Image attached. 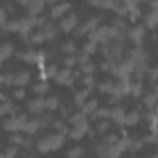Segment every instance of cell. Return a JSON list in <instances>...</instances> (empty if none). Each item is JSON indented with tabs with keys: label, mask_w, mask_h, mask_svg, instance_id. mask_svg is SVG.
<instances>
[{
	"label": "cell",
	"mask_w": 158,
	"mask_h": 158,
	"mask_svg": "<svg viewBox=\"0 0 158 158\" xmlns=\"http://www.w3.org/2000/svg\"><path fill=\"white\" fill-rule=\"evenodd\" d=\"M56 73H58V65H56V63H52V65L45 67V74H47V78H54V76H56Z\"/></svg>",
	"instance_id": "f35d334b"
},
{
	"label": "cell",
	"mask_w": 158,
	"mask_h": 158,
	"mask_svg": "<svg viewBox=\"0 0 158 158\" xmlns=\"http://www.w3.org/2000/svg\"><path fill=\"white\" fill-rule=\"evenodd\" d=\"M78 26V15L76 13H67V15H63L61 19H60V32H65V34H69V32H73L74 28Z\"/></svg>",
	"instance_id": "7a4b0ae2"
},
{
	"label": "cell",
	"mask_w": 158,
	"mask_h": 158,
	"mask_svg": "<svg viewBox=\"0 0 158 158\" xmlns=\"http://www.w3.org/2000/svg\"><path fill=\"white\" fill-rule=\"evenodd\" d=\"M149 4H151V10L156 11V8H158V2H156V0H149Z\"/></svg>",
	"instance_id": "c3c4849f"
},
{
	"label": "cell",
	"mask_w": 158,
	"mask_h": 158,
	"mask_svg": "<svg viewBox=\"0 0 158 158\" xmlns=\"http://www.w3.org/2000/svg\"><path fill=\"white\" fill-rule=\"evenodd\" d=\"M8 21V10L6 8H0V26H4Z\"/></svg>",
	"instance_id": "ee69618b"
},
{
	"label": "cell",
	"mask_w": 158,
	"mask_h": 158,
	"mask_svg": "<svg viewBox=\"0 0 158 158\" xmlns=\"http://www.w3.org/2000/svg\"><path fill=\"white\" fill-rule=\"evenodd\" d=\"M28 43H32V45H43V43H45V35H43V32L39 30V32H35V34H30Z\"/></svg>",
	"instance_id": "1f68e13d"
},
{
	"label": "cell",
	"mask_w": 158,
	"mask_h": 158,
	"mask_svg": "<svg viewBox=\"0 0 158 158\" xmlns=\"http://www.w3.org/2000/svg\"><path fill=\"white\" fill-rule=\"evenodd\" d=\"M86 61H89V54H86L84 50H82L80 54H76V63L82 65V63H86Z\"/></svg>",
	"instance_id": "7bdbcfd3"
},
{
	"label": "cell",
	"mask_w": 158,
	"mask_h": 158,
	"mask_svg": "<svg viewBox=\"0 0 158 158\" xmlns=\"http://www.w3.org/2000/svg\"><path fill=\"white\" fill-rule=\"evenodd\" d=\"M2 28V32H19L21 28V21L19 19H11V21H6L4 26H0Z\"/></svg>",
	"instance_id": "7402d4cb"
},
{
	"label": "cell",
	"mask_w": 158,
	"mask_h": 158,
	"mask_svg": "<svg viewBox=\"0 0 158 158\" xmlns=\"http://www.w3.org/2000/svg\"><path fill=\"white\" fill-rule=\"evenodd\" d=\"M74 65H76V54H67V56L63 58V67L73 69Z\"/></svg>",
	"instance_id": "8d00e7d4"
},
{
	"label": "cell",
	"mask_w": 158,
	"mask_h": 158,
	"mask_svg": "<svg viewBox=\"0 0 158 158\" xmlns=\"http://www.w3.org/2000/svg\"><path fill=\"white\" fill-rule=\"evenodd\" d=\"M71 10H73V8H71L69 2H58V4H54L52 10H50V19H52V21H60V19H61L63 15H67Z\"/></svg>",
	"instance_id": "8992f818"
},
{
	"label": "cell",
	"mask_w": 158,
	"mask_h": 158,
	"mask_svg": "<svg viewBox=\"0 0 158 158\" xmlns=\"http://www.w3.org/2000/svg\"><path fill=\"white\" fill-rule=\"evenodd\" d=\"M95 69H97V65H95V63H91V61H86V63H82V65H80L82 74H93V73H95Z\"/></svg>",
	"instance_id": "d590c367"
},
{
	"label": "cell",
	"mask_w": 158,
	"mask_h": 158,
	"mask_svg": "<svg viewBox=\"0 0 158 158\" xmlns=\"http://www.w3.org/2000/svg\"><path fill=\"white\" fill-rule=\"evenodd\" d=\"M17 154H19V149H17V145H11V147H8V149L4 151V156H6V158L17 156Z\"/></svg>",
	"instance_id": "b9f144b4"
},
{
	"label": "cell",
	"mask_w": 158,
	"mask_h": 158,
	"mask_svg": "<svg viewBox=\"0 0 158 158\" xmlns=\"http://www.w3.org/2000/svg\"><path fill=\"white\" fill-rule=\"evenodd\" d=\"M45 8V0H30L26 4V10H28V15H39Z\"/></svg>",
	"instance_id": "5bb4252c"
},
{
	"label": "cell",
	"mask_w": 158,
	"mask_h": 158,
	"mask_svg": "<svg viewBox=\"0 0 158 158\" xmlns=\"http://www.w3.org/2000/svg\"><path fill=\"white\" fill-rule=\"evenodd\" d=\"M156 17H158V13H156L154 10H151L147 15H143V24H145L147 28L154 30V28H156Z\"/></svg>",
	"instance_id": "ffe728a7"
},
{
	"label": "cell",
	"mask_w": 158,
	"mask_h": 158,
	"mask_svg": "<svg viewBox=\"0 0 158 158\" xmlns=\"http://www.w3.org/2000/svg\"><path fill=\"white\" fill-rule=\"evenodd\" d=\"M61 50H63V54H76V45H74V41H65V43L61 45Z\"/></svg>",
	"instance_id": "e575fe53"
},
{
	"label": "cell",
	"mask_w": 158,
	"mask_h": 158,
	"mask_svg": "<svg viewBox=\"0 0 158 158\" xmlns=\"http://www.w3.org/2000/svg\"><path fill=\"white\" fill-rule=\"evenodd\" d=\"M17 2H19V4H21V6H24V8H26V4H28V2H30V0H17Z\"/></svg>",
	"instance_id": "f907efd6"
},
{
	"label": "cell",
	"mask_w": 158,
	"mask_h": 158,
	"mask_svg": "<svg viewBox=\"0 0 158 158\" xmlns=\"http://www.w3.org/2000/svg\"><path fill=\"white\" fill-rule=\"evenodd\" d=\"M54 80H56V84H60V86H73L74 84V78H73V69H69V67H65V69H61V71H58L56 73V76H54Z\"/></svg>",
	"instance_id": "3957f363"
},
{
	"label": "cell",
	"mask_w": 158,
	"mask_h": 158,
	"mask_svg": "<svg viewBox=\"0 0 158 158\" xmlns=\"http://www.w3.org/2000/svg\"><path fill=\"white\" fill-rule=\"evenodd\" d=\"M47 125L39 119V117H35V119H28L26 123H24V128H23V132L24 134H28V136H34V134H37L41 128H45Z\"/></svg>",
	"instance_id": "ba28073f"
},
{
	"label": "cell",
	"mask_w": 158,
	"mask_h": 158,
	"mask_svg": "<svg viewBox=\"0 0 158 158\" xmlns=\"http://www.w3.org/2000/svg\"><path fill=\"white\" fill-rule=\"evenodd\" d=\"M23 141H24V136H23L21 132H11V136H10V143H11V145L21 147V145H23Z\"/></svg>",
	"instance_id": "d6a6232c"
},
{
	"label": "cell",
	"mask_w": 158,
	"mask_h": 158,
	"mask_svg": "<svg viewBox=\"0 0 158 158\" xmlns=\"http://www.w3.org/2000/svg\"><path fill=\"white\" fill-rule=\"evenodd\" d=\"M19 58L26 63H37V50H26V52H21Z\"/></svg>",
	"instance_id": "603a6c76"
},
{
	"label": "cell",
	"mask_w": 158,
	"mask_h": 158,
	"mask_svg": "<svg viewBox=\"0 0 158 158\" xmlns=\"http://www.w3.org/2000/svg\"><path fill=\"white\" fill-rule=\"evenodd\" d=\"M84 154V149L82 147H74V149H69L67 151V156L69 158H76V156H82Z\"/></svg>",
	"instance_id": "ab89813d"
},
{
	"label": "cell",
	"mask_w": 158,
	"mask_h": 158,
	"mask_svg": "<svg viewBox=\"0 0 158 158\" xmlns=\"http://www.w3.org/2000/svg\"><path fill=\"white\" fill-rule=\"evenodd\" d=\"M26 121H28V117H26L24 114L11 115V117L4 119L2 128H4L6 132H23V128H24V123H26Z\"/></svg>",
	"instance_id": "6da1fadb"
},
{
	"label": "cell",
	"mask_w": 158,
	"mask_h": 158,
	"mask_svg": "<svg viewBox=\"0 0 158 158\" xmlns=\"http://www.w3.org/2000/svg\"><path fill=\"white\" fill-rule=\"evenodd\" d=\"M58 108H60V99H58L56 95L45 99V110H47V112H56Z\"/></svg>",
	"instance_id": "44dd1931"
},
{
	"label": "cell",
	"mask_w": 158,
	"mask_h": 158,
	"mask_svg": "<svg viewBox=\"0 0 158 158\" xmlns=\"http://www.w3.org/2000/svg\"><path fill=\"white\" fill-rule=\"evenodd\" d=\"M143 117H145L149 123H151V121H156V112H154V110H149V112H147Z\"/></svg>",
	"instance_id": "7dc6e473"
},
{
	"label": "cell",
	"mask_w": 158,
	"mask_h": 158,
	"mask_svg": "<svg viewBox=\"0 0 158 158\" xmlns=\"http://www.w3.org/2000/svg\"><path fill=\"white\" fill-rule=\"evenodd\" d=\"M114 88H115V82H114V80H104V82H101V84H99V91H101V93H104V95L114 93Z\"/></svg>",
	"instance_id": "d4e9b609"
},
{
	"label": "cell",
	"mask_w": 158,
	"mask_h": 158,
	"mask_svg": "<svg viewBox=\"0 0 158 158\" xmlns=\"http://www.w3.org/2000/svg\"><path fill=\"white\" fill-rule=\"evenodd\" d=\"M89 128H91V127H89V123H88V119H86V121H82V123H78V125H73V128H71L67 134H69L71 139H82V138L88 134Z\"/></svg>",
	"instance_id": "277c9868"
},
{
	"label": "cell",
	"mask_w": 158,
	"mask_h": 158,
	"mask_svg": "<svg viewBox=\"0 0 158 158\" xmlns=\"http://www.w3.org/2000/svg\"><path fill=\"white\" fill-rule=\"evenodd\" d=\"M156 74H158V69L156 67H149V76H151V82L152 84L156 82Z\"/></svg>",
	"instance_id": "bcb514c9"
},
{
	"label": "cell",
	"mask_w": 158,
	"mask_h": 158,
	"mask_svg": "<svg viewBox=\"0 0 158 158\" xmlns=\"http://www.w3.org/2000/svg\"><path fill=\"white\" fill-rule=\"evenodd\" d=\"M88 97H89V89H88V88H82L80 91H76V93H74V106L80 108V106L86 102Z\"/></svg>",
	"instance_id": "ac0fdd59"
},
{
	"label": "cell",
	"mask_w": 158,
	"mask_h": 158,
	"mask_svg": "<svg viewBox=\"0 0 158 158\" xmlns=\"http://www.w3.org/2000/svg\"><path fill=\"white\" fill-rule=\"evenodd\" d=\"M0 102H10V101H8V97H6L4 93H0Z\"/></svg>",
	"instance_id": "681fc988"
},
{
	"label": "cell",
	"mask_w": 158,
	"mask_h": 158,
	"mask_svg": "<svg viewBox=\"0 0 158 158\" xmlns=\"http://www.w3.org/2000/svg\"><path fill=\"white\" fill-rule=\"evenodd\" d=\"M125 114H127V112H125L121 106H115L114 110H110V121L123 125V117H125Z\"/></svg>",
	"instance_id": "d6986e66"
},
{
	"label": "cell",
	"mask_w": 158,
	"mask_h": 158,
	"mask_svg": "<svg viewBox=\"0 0 158 158\" xmlns=\"http://www.w3.org/2000/svg\"><path fill=\"white\" fill-rule=\"evenodd\" d=\"M97 108H99V101H97V99H89V97H88V99H86V102H84V104L80 106V110H82V112H84L86 115L93 114V112H95Z\"/></svg>",
	"instance_id": "e0dca14e"
},
{
	"label": "cell",
	"mask_w": 158,
	"mask_h": 158,
	"mask_svg": "<svg viewBox=\"0 0 158 158\" xmlns=\"http://www.w3.org/2000/svg\"><path fill=\"white\" fill-rule=\"evenodd\" d=\"M93 121L97 119H110V108H97L93 114H89Z\"/></svg>",
	"instance_id": "484cf974"
},
{
	"label": "cell",
	"mask_w": 158,
	"mask_h": 158,
	"mask_svg": "<svg viewBox=\"0 0 158 158\" xmlns=\"http://www.w3.org/2000/svg\"><path fill=\"white\" fill-rule=\"evenodd\" d=\"M13 84V73H6L4 74V86H11Z\"/></svg>",
	"instance_id": "f6af8a7d"
},
{
	"label": "cell",
	"mask_w": 158,
	"mask_h": 158,
	"mask_svg": "<svg viewBox=\"0 0 158 158\" xmlns=\"http://www.w3.org/2000/svg\"><path fill=\"white\" fill-rule=\"evenodd\" d=\"M110 128H112V121H110V119H97L95 130H97L99 134H106Z\"/></svg>",
	"instance_id": "cb8c5ba5"
},
{
	"label": "cell",
	"mask_w": 158,
	"mask_h": 158,
	"mask_svg": "<svg viewBox=\"0 0 158 158\" xmlns=\"http://www.w3.org/2000/svg\"><path fill=\"white\" fill-rule=\"evenodd\" d=\"M48 88H50V86H48L47 80H39L37 84H34V93H35V95H45V93L48 91Z\"/></svg>",
	"instance_id": "83f0119b"
},
{
	"label": "cell",
	"mask_w": 158,
	"mask_h": 158,
	"mask_svg": "<svg viewBox=\"0 0 158 158\" xmlns=\"http://www.w3.org/2000/svg\"><path fill=\"white\" fill-rule=\"evenodd\" d=\"M41 32L45 35V41H56L58 39V34H60V28L54 23H45L41 26Z\"/></svg>",
	"instance_id": "8fae6325"
},
{
	"label": "cell",
	"mask_w": 158,
	"mask_h": 158,
	"mask_svg": "<svg viewBox=\"0 0 158 158\" xmlns=\"http://www.w3.org/2000/svg\"><path fill=\"white\" fill-rule=\"evenodd\" d=\"M28 112L34 114V115H37V117L45 112V99H43V95H37L35 99H32L28 102Z\"/></svg>",
	"instance_id": "30bf717a"
},
{
	"label": "cell",
	"mask_w": 158,
	"mask_h": 158,
	"mask_svg": "<svg viewBox=\"0 0 158 158\" xmlns=\"http://www.w3.org/2000/svg\"><path fill=\"white\" fill-rule=\"evenodd\" d=\"M139 112L138 110H132V112H128V114H125V117H123V125H127V127H134V125H138L139 123Z\"/></svg>",
	"instance_id": "2e32d148"
},
{
	"label": "cell",
	"mask_w": 158,
	"mask_h": 158,
	"mask_svg": "<svg viewBox=\"0 0 158 158\" xmlns=\"http://www.w3.org/2000/svg\"><path fill=\"white\" fill-rule=\"evenodd\" d=\"M82 84H84V88L93 89V86H95V76L93 74H82Z\"/></svg>",
	"instance_id": "836d02e7"
},
{
	"label": "cell",
	"mask_w": 158,
	"mask_h": 158,
	"mask_svg": "<svg viewBox=\"0 0 158 158\" xmlns=\"http://www.w3.org/2000/svg\"><path fill=\"white\" fill-rule=\"evenodd\" d=\"M86 117H88V115L80 110V112H76V114H69V117H67V119H69V125H78V123L86 121Z\"/></svg>",
	"instance_id": "4316f807"
},
{
	"label": "cell",
	"mask_w": 158,
	"mask_h": 158,
	"mask_svg": "<svg viewBox=\"0 0 158 158\" xmlns=\"http://www.w3.org/2000/svg\"><path fill=\"white\" fill-rule=\"evenodd\" d=\"M0 65H2V61H0Z\"/></svg>",
	"instance_id": "f5cc1de1"
},
{
	"label": "cell",
	"mask_w": 158,
	"mask_h": 158,
	"mask_svg": "<svg viewBox=\"0 0 158 158\" xmlns=\"http://www.w3.org/2000/svg\"><path fill=\"white\" fill-rule=\"evenodd\" d=\"M88 4L93 8H101V10H114L119 0H88Z\"/></svg>",
	"instance_id": "4fadbf2b"
},
{
	"label": "cell",
	"mask_w": 158,
	"mask_h": 158,
	"mask_svg": "<svg viewBox=\"0 0 158 158\" xmlns=\"http://www.w3.org/2000/svg\"><path fill=\"white\" fill-rule=\"evenodd\" d=\"M143 104H145L149 110H154V108H156V91L147 93V95L143 97Z\"/></svg>",
	"instance_id": "f546056e"
},
{
	"label": "cell",
	"mask_w": 158,
	"mask_h": 158,
	"mask_svg": "<svg viewBox=\"0 0 158 158\" xmlns=\"http://www.w3.org/2000/svg\"><path fill=\"white\" fill-rule=\"evenodd\" d=\"M13 99H17V101L26 99V88H17V89L13 91Z\"/></svg>",
	"instance_id": "60d3db41"
},
{
	"label": "cell",
	"mask_w": 158,
	"mask_h": 158,
	"mask_svg": "<svg viewBox=\"0 0 158 158\" xmlns=\"http://www.w3.org/2000/svg\"><path fill=\"white\" fill-rule=\"evenodd\" d=\"M97 50H99V45H97L95 41H88V43L84 45V52H86V54H95Z\"/></svg>",
	"instance_id": "74e56055"
},
{
	"label": "cell",
	"mask_w": 158,
	"mask_h": 158,
	"mask_svg": "<svg viewBox=\"0 0 158 158\" xmlns=\"http://www.w3.org/2000/svg\"><path fill=\"white\" fill-rule=\"evenodd\" d=\"M139 2H149V0H138V4H139Z\"/></svg>",
	"instance_id": "816d5d0a"
},
{
	"label": "cell",
	"mask_w": 158,
	"mask_h": 158,
	"mask_svg": "<svg viewBox=\"0 0 158 158\" xmlns=\"http://www.w3.org/2000/svg\"><path fill=\"white\" fill-rule=\"evenodd\" d=\"M143 93V80H136L134 84H130V95L132 97H141Z\"/></svg>",
	"instance_id": "f1b7e54d"
},
{
	"label": "cell",
	"mask_w": 158,
	"mask_h": 158,
	"mask_svg": "<svg viewBox=\"0 0 158 158\" xmlns=\"http://www.w3.org/2000/svg\"><path fill=\"white\" fill-rule=\"evenodd\" d=\"M13 52H15V47L11 43H2V45H0V61L10 60L13 56Z\"/></svg>",
	"instance_id": "9a60e30c"
},
{
	"label": "cell",
	"mask_w": 158,
	"mask_h": 158,
	"mask_svg": "<svg viewBox=\"0 0 158 158\" xmlns=\"http://www.w3.org/2000/svg\"><path fill=\"white\" fill-rule=\"evenodd\" d=\"M102 23V17H93V19H89V21H86L82 26H78V28H74L76 30V35L80 37V35H88L89 32H93L99 24Z\"/></svg>",
	"instance_id": "5b68a950"
},
{
	"label": "cell",
	"mask_w": 158,
	"mask_h": 158,
	"mask_svg": "<svg viewBox=\"0 0 158 158\" xmlns=\"http://www.w3.org/2000/svg\"><path fill=\"white\" fill-rule=\"evenodd\" d=\"M30 80H32V74L28 73V71H17V73H13V84L11 86H17V88H26L28 84H30Z\"/></svg>",
	"instance_id": "9c48e42d"
},
{
	"label": "cell",
	"mask_w": 158,
	"mask_h": 158,
	"mask_svg": "<svg viewBox=\"0 0 158 158\" xmlns=\"http://www.w3.org/2000/svg\"><path fill=\"white\" fill-rule=\"evenodd\" d=\"M127 37H128L134 45H141V41H143V37H145V26H143V24H136V26L128 28Z\"/></svg>",
	"instance_id": "52a82bcc"
},
{
	"label": "cell",
	"mask_w": 158,
	"mask_h": 158,
	"mask_svg": "<svg viewBox=\"0 0 158 158\" xmlns=\"http://www.w3.org/2000/svg\"><path fill=\"white\" fill-rule=\"evenodd\" d=\"M47 138H48V143H50V151H58L65 143V134L63 132H58V130L54 134H48Z\"/></svg>",
	"instance_id": "7c38bea8"
},
{
	"label": "cell",
	"mask_w": 158,
	"mask_h": 158,
	"mask_svg": "<svg viewBox=\"0 0 158 158\" xmlns=\"http://www.w3.org/2000/svg\"><path fill=\"white\" fill-rule=\"evenodd\" d=\"M35 149H37V152H50V143H48V138L45 136V138H41L37 143H35Z\"/></svg>",
	"instance_id": "4dcf8cb0"
}]
</instances>
